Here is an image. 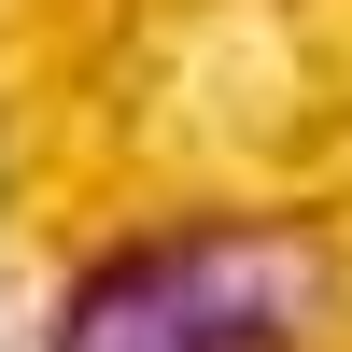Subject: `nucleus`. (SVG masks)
<instances>
[{
	"label": "nucleus",
	"instance_id": "obj_1",
	"mask_svg": "<svg viewBox=\"0 0 352 352\" xmlns=\"http://www.w3.org/2000/svg\"><path fill=\"white\" fill-rule=\"evenodd\" d=\"M338 310L324 226H169L56 296V352H310Z\"/></svg>",
	"mask_w": 352,
	"mask_h": 352
}]
</instances>
